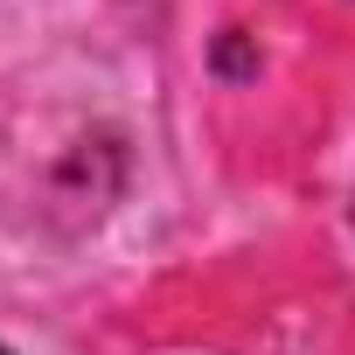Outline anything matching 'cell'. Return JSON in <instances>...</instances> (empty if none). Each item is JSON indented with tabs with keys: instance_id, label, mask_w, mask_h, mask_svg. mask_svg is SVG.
I'll use <instances>...</instances> for the list:
<instances>
[{
	"instance_id": "1",
	"label": "cell",
	"mask_w": 355,
	"mask_h": 355,
	"mask_svg": "<svg viewBox=\"0 0 355 355\" xmlns=\"http://www.w3.org/2000/svg\"><path fill=\"white\" fill-rule=\"evenodd\" d=\"M0 355H8V348H0Z\"/></svg>"
}]
</instances>
